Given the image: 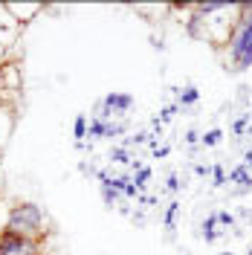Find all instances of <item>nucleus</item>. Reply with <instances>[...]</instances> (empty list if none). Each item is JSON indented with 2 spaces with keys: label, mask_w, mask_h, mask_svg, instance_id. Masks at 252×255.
<instances>
[{
  "label": "nucleus",
  "mask_w": 252,
  "mask_h": 255,
  "mask_svg": "<svg viewBox=\"0 0 252 255\" xmlns=\"http://www.w3.org/2000/svg\"><path fill=\"white\" fill-rule=\"evenodd\" d=\"M221 139H223L221 128H212V130L200 133V145H203V148H215V145H221Z\"/></svg>",
  "instance_id": "f8f14e48"
},
{
  "label": "nucleus",
  "mask_w": 252,
  "mask_h": 255,
  "mask_svg": "<svg viewBox=\"0 0 252 255\" xmlns=\"http://www.w3.org/2000/svg\"><path fill=\"white\" fill-rule=\"evenodd\" d=\"M229 183H238V194H244V191L252 189V171L250 168H244V165H235L232 171H229Z\"/></svg>",
  "instance_id": "39448f33"
},
{
  "label": "nucleus",
  "mask_w": 252,
  "mask_h": 255,
  "mask_svg": "<svg viewBox=\"0 0 252 255\" xmlns=\"http://www.w3.org/2000/svg\"><path fill=\"white\" fill-rule=\"evenodd\" d=\"M200 229H203V241H206V244H215V241L221 238V229H218V215H209Z\"/></svg>",
  "instance_id": "6e6552de"
},
{
  "label": "nucleus",
  "mask_w": 252,
  "mask_h": 255,
  "mask_svg": "<svg viewBox=\"0 0 252 255\" xmlns=\"http://www.w3.org/2000/svg\"><path fill=\"white\" fill-rule=\"evenodd\" d=\"M168 191H180V174H168V183H165Z\"/></svg>",
  "instance_id": "4be33fe9"
},
{
  "label": "nucleus",
  "mask_w": 252,
  "mask_h": 255,
  "mask_svg": "<svg viewBox=\"0 0 252 255\" xmlns=\"http://www.w3.org/2000/svg\"><path fill=\"white\" fill-rule=\"evenodd\" d=\"M247 116H250V122H252V111H250V113H247Z\"/></svg>",
  "instance_id": "c85d7f7f"
},
{
  "label": "nucleus",
  "mask_w": 252,
  "mask_h": 255,
  "mask_svg": "<svg viewBox=\"0 0 252 255\" xmlns=\"http://www.w3.org/2000/svg\"><path fill=\"white\" fill-rule=\"evenodd\" d=\"M130 221L136 223V226H145V215H142V212H133V215H130Z\"/></svg>",
  "instance_id": "a878e982"
},
{
  "label": "nucleus",
  "mask_w": 252,
  "mask_h": 255,
  "mask_svg": "<svg viewBox=\"0 0 252 255\" xmlns=\"http://www.w3.org/2000/svg\"><path fill=\"white\" fill-rule=\"evenodd\" d=\"M79 171L84 177H96V174H99V168H96L93 162H79Z\"/></svg>",
  "instance_id": "412c9836"
},
{
  "label": "nucleus",
  "mask_w": 252,
  "mask_h": 255,
  "mask_svg": "<svg viewBox=\"0 0 252 255\" xmlns=\"http://www.w3.org/2000/svg\"><path fill=\"white\" fill-rule=\"evenodd\" d=\"M108 159H111V165H130V154H127L125 145H113L111 151H108Z\"/></svg>",
  "instance_id": "1a4fd4ad"
},
{
  "label": "nucleus",
  "mask_w": 252,
  "mask_h": 255,
  "mask_svg": "<svg viewBox=\"0 0 252 255\" xmlns=\"http://www.w3.org/2000/svg\"><path fill=\"white\" fill-rule=\"evenodd\" d=\"M232 130H235L238 136H247V130H250V116L244 113V116H238L235 125H232Z\"/></svg>",
  "instance_id": "a211bd4d"
},
{
  "label": "nucleus",
  "mask_w": 252,
  "mask_h": 255,
  "mask_svg": "<svg viewBox=\"0 0 252 255\" xmlns=\"http://www.w3.org/2000/svg\"><path fill=\"white\" fill-rule=\"evenodd\" d=\"M151 136H154V133H148V130H136V133H133V136H127L125 142V148H130V145H142V142H151Z\"/></svg>",
  "instance_id": "f3484780"
},
{
  "label": "nucleus",
  "mask_w": 252,
  "mask_h": 255,
  "mask_svg": "<svg viewBox=\"0 0 252 255\" xmlns=\"http://www.w3.org/2000/svg\"><path fill=\"white\" fill-rule=\"evenodd\" d=\"M44 226H47V212L38 203H15L6 215V229H15L23 238L41 241L47 232Z\"/></svg>",
  "instance_id": "f03ea898"
},
{
  "label": "nucleus",
  "mask_w": 252,
  "mask_h": 255,
  "mask_svg": "<svg viewBox=\"0 0 252 255\" xmlns=\"http://www.w3.org/2000/svg\"><path fill=\"white\" fill-rule=\"evenodd\" d=\"M6 64H9L6 61V47H0V67H6Z\"/></svg>",
  "instance_id": "cd10ccee"
},
{
  "label": "nucleus",
  "mask_w": 252,
  "mask_h": 255,
  "mask_svg": "<svg viewBox=\"0 0 252 255\" xmlns=\"http://www.w3.org/2000/svg\"><path fill=\"white\" fill-rule=\"evenodd\" d=\"M186 32H189L191 38H200V41H209V23H206V17L203 15H194L186 20Z\"/></svg>",
  "instance_id": "423d86ee"
},
{
  "label": "nucleus",
  "mask_w": 252,
  "mask_h": 255,
  "mask_svg": "<svg viewBox=\"0 0 252 255\" xmlns=\"http://www.w3.org/2000/svg\"><path fill=\"white\" fill-rule=\"evenodd\" d=\"M183 139H186V145H197V142H200V133H197V130H186V136H183Z\"/></svg>",
  "instance_id": "b1692460"
},
{
  "label": "nucleus",
  "mask_w": 252,
  "mask_h": 255,
  "mask_svg": "<svg viewBox=\"0 0 252 255\" xmlns=\"http://www.w3.org/2000/svg\"><path fill=\"white\" fill-rule=\"evenodd\" d=\"M215 215H218V223L221 226H235V215L232 212H215Z\"/></svg>",
  "instance_id": "aec40b11"
},
{
  "label": "nucleus",
  "mask_w": 252,
  "mask_h": 255,
  "mask_svg": "<svg viewBox=\"0 0 252 255\" xmlns=\"http://www.w3.org/2000/svg\"><path fill=\"white\" fill-rule=\"evenodd\" d=\"M241 165H244V168H250V171H252V151H247V154H244V162H241Z\"/></svg>",
  "instance_id": "bb28decb"
},
{
  "label": "nucleus",
  "mask_w": 252,
  "mask_h": 255,
  "mask_svg": "<svg viewBox=\"0 0 252 255\" xmlns=\"http://www.w3.org/2000/svg\"><path fill=\"white\" fill-rule=\"evenodd\" d=\"M73 136H76V142H87V116L84 113H79L73 122Z\"/></svg>",
  "instance_id": "9b49d317"
},
{
  "label": "nucleus",
  "mask_w": 252,
  "mask_h": 255,
  "mask_svg": "<svg viewBox=\"0 0 252 255\" xmlns=\"http://www.w3.org/2000/svg\"><path fill=\"white\" fill-rule=\"evenodd\" d=\"M194 174H197V177H209V174H212V165H203V162H197V165H194Z\"/></svg>",
  "instance_id": "5701e85b"
},
{
  "label": "nucleus",
  "mask_w": 252,
  "mask_h": 255,
  "mask_svg": "<svg viewBox=\"0 0 252 255\" xmlns=\"http://www.w3.org/2000/svg\"><path fill=\"white\" fill-rule=\"evenodd\" d=\"M168 154H171V148H168V145H159L157 151H154V157H157V159H165Z\"/></svg>",
  "instance_id": "393cba45"
},
{
  "label": "nucleus",
  "mask_w": 252,
  "mask_h": 255,
  "mask_svg": "<svg viewBox=\"0 0 252 255\" xmlns=\"http://www.w3.org/2000/svg\"><path fill=\"white\" fill-rule=\"evenodd\" d=\"M177 113H180V105H168V108H162V111H159V122H162V125H165V122H171L174 116H177Z\"/></svg>",
  "instance_id": "6ab92c4d"
},
{
  "label": "nucleus",
  "mask_w": 252,
  "mask_h": 255,
  "mask_svg": "<svg viewBox=\"0 0 252 255\" xmlns=\"http://www.w3.org/2000/svg\"><path fill=\"white\" fill-rule=\"evenodd\" d=\"M221 255H232V253H221Z\"/></svg>",
  "instance_id": "7c9ffc66"
},
{
  "label": "nucleus",
  "mask_w": 252,
  "mask_h": 255,
  "mask_svg": "<svg viewBox=\"0 0 252 255\" xmlns=\"http://www.w3.org/2000/svg\"><path fill=\"white\" fill-rule=\"evenodd\" d=\"M6 6V12L12 15V20H15L17 26H23V23H32L35 17L41 15L47 6L44 3H3Z\"/></svg>",
  "instance_id": "7ed1b4c3"
},
{
  "label": "nucleus",
  "mask_w": 252,
  "mask_h": 255,
  "mask_svg": "<svg viewBox=\"0 0 252 255\" xmlns=\"http://www.w3.org/2000/svg\"><path fill=\"white\" fill-rule=\"evenodd\" d=\"M105 133H108V122L99 119V116H93V119L87 122V136H90V139H105Z\"/></svg>",
  "instance_id": "9d476101"
},
{
  "label": "nucleus",
  "mask_w": 252,
  "mask_h": 255,
  "mask_svg": "<svg viewBox=\"0 0 252 255\" xmlns=\"http://www.w3.org/2000/svg\"><path fill=\"white\" fill-rule=\"evenodd\" d=\"M212 180H215V183H212L215 189H221V186H226V183H229V180H226V171H223L221 162H215V165H212Z\"/></svg>",
  "instance_id": "dca6fc26"
},
{
  "label": "nucleus",
  "mask_w": 252,
  "mask_h": 255,
  "mask_svg": "<svg viewBox=\"0 0 252 255\" xmlns=\"http://www.w3.org/2000/svg\"><path fill=\"white\" fill-rule=\"evenodd\" d=\"M177 215H180V203L174 200V203H168V209H165V218H162V226H165L168 232H174V226H177Z\"/></svg>",
  "instance_id": "ddd939ff"
},
{
  "label": "nucleus",
  "mask_w": 252,
  "mask_h": 255,
  "mask_svg": "<svg viewBox=\"0 0 252 255\" xmlns=\"http://www.w3.org/2000/svg\"><path fill=\"white\" fill-rule=\"evenodd\" d=\"M247 255H252V247H250V250H247Z\"/></svg>",
  "instance_id": "c756f323"
},
{
  "label": "nucleus",
  "mask_w": 252,
  "mask_h": 255,
  "mask_svg": "<svg viewBox=\"0 0 252 255\" xmlns=\"http://www.w3.org/2000/svg\"><path fill=\"white\" fill-rule=\"evenodd\" d=\"M12 130H15V111H12V105H6V108H0V154L9 142Z\"/></svg>",
  "instance_id": "20e7f679"
},
{
  "label": "nucleus",
  "mask_w": 252,
  "mask_h": 255,
  "mask_svg": "<svg viewBox=\"0 0 252 255\" xmlns=\"http://www.w3.org/2000/svg\"><path fill=\"white\" fill-rule=\"evenodd\" d=\"M197 99H200V90L189 84V87H183V90H177V105H180V111L183 108H191V105H197Z\"/></svg>",
  "instance_id": "0eeeda50"
},
{
  "label": "nucleus",
  "mask_w": 252,
  "mask_h": 255,
  "mask_svg": "<svg viewBox=\"0 0 252 255\" xmlns=\"http://www.w3.org/2000/svg\"><path fill=\"white\" fill-rule=\"evenodd\" d=\"M119 197H122V194L113 189V186H102V200H105V206H108V209L116 206V203H119Z\"/></svg>",
  "instance_id": "4468645a"
},
{
  "label": "nucleus",
  "mask_w": 252,
  "mask_h": 255,
  "mask_svg": "<svg viewBox=\"0 0 252 255\" xmlns=\"http://www.w3.org/2000/svg\"><path fill=\"white\" fill-rule=\"evenodd\" d=\"M130 180H133V186H136V189H139V194H142V189H145V186H148V180H151V168H148V165H142V168L130 177Z\"/></svg>",
  "instance_id": "2eb2a0df"
},
{
  "label": "nucleus",
  "mask_w": 252,
  "mask_h": 255,
  "mask_svg": "<svg viewBox=\"0 0 252 255\" xmlns=\"http://www.w3.org/2000/svg\"><path fill=\"white\" fill-rule=\"evenodd\" d=\"M226 70L247 73L252 70V3H238V20L226 44Z\"/></svg>",
  "instance_id": "f257e3e1"
}]
</instances>
